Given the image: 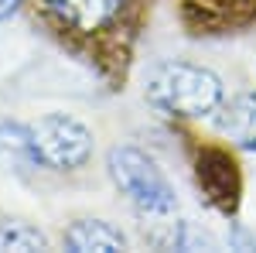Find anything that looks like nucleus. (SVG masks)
<instances>
[{
    "label": "nucleus",
    "instance_id": "f8f14e48",
    "mask_svg": "<svg viewBox=\"0 0 256 253\" xmlns=\"http://www.w3.org/2000/svg\"><path fill=\"white\" fill-rule=\"evenodd\" d=\"M18 4H20V0H0V21L7 18V14H10V11H14Z\"/></svg>",
    "mask_w": 256,
    "mask_h": 253
},
{
    "label": "nucleus",
    "instance_id": "0eeeda50",
    "mask_svg": "<svg viewBox=\"0 0 256 253\" xmlns=\"http://www.w3.org/2000/svg\"><path fill=\"white\" fill-rule=\"evenodd\" d=\"M212 127L229 144L256 154V93H239L232 99H222V106L212 113Z\"/></svg>",
    "mask_w": 256,
    "mask_h": 253
},
{
    "label": "nucleus",
    "instance_id": "9d476101",
    "mask_svg": "<svg viewBox=\"0 0 256 253\" xmlns=\"http://www.w3.org/2000/svg\"><path fill=\"white\" fill-rule=\"evenodd\" d=\"M150 243L171 246V250H216V236L205 233V229L195 226V222H188V219H178L174 226H168V233L154 236Z\"/></svg>",
    "mask_w": 256,
    "mask_h": 253
},
{
    "label": "nucleus",
    "instance_id": "9b49d317",
    "mask_svg": "<svg viewBox=\"0 0 256 253\" xmlns=\"http://www.w3.org/2000/svg\"><path fill=\"white\" fill-rule=\"evenodd\" d=\"M0 250H52V239L24 222H0Z\"/></svg>",
    "mask_w": 256,
    "mask_h": 253
},
{
    "label": "nucleus",
    "instance_id": "423d86ee",
    "mask_svg": "<svg viewBox=\"0 0 256 253\" xmlns=\"http://www.w3.org/2000/svg\"><path fill=\"white\" fill-rule=\"evenodd\" d=\"M174 7L192 38H229L256 28V0H174Z\"/></svg>",
    "mask_w": 256,
    "mask_h": 253
},
{
    "label": "nucleus",
    "instance_id": "39448f33",
    "mask_svg": "<svg viewBox=\"0 0 256 253\" xmlns=\"http://www.w3.org/2000/svg\"><path fill=\"white\" fill-rule=\"evenodd\" d=\"M31 134H34L44 168L52 171H82L92 157V130L68 113L41 117L31 127Z\"/></svg>",
    "mask_w": 256,
    "mask_h": 253
},
{
    "label": "nucleus",
    "instance_id": "7ed1b4c3",
    "mask_svg": "<svg viewBox=\"0 0 256 253\" xmlns=\"http://www.w3.org/2000/svg\"><path fill=\"white\" fill-rule=\"evenodd\" d=\"M106 171L120 195L137 209L144 219H171L178 212V192L154 157L134 144H116L106 154Z\"/></svg>",
    "mask_w": 256,
    "mask_h": 253
},
{
    "label": "nucleus",
    "instance_id": "f257e3e1",
    "mask_svg": "<svg viewBox=\"0 0 256 253\" xmlns=\"http://www.w3.org/2000/svg\"><path fill=\"white\" fill-rule=\"evenodd\" d=\"M158 0H31L41 28L89 65L106 89H123Z\"/></svg>",
    "mask_w": 256,
    "mask_h": 253
},
{
    "label": "nucleus",
    "instance_id": "6e6552de",
    "mask_svg": "<svg viewBox=\"0 0 256 253\" xmlns=\"http://www.w3.org/2000/svg\"><path fill=\"white\" fill-rule=\"evenodd\" d=\"M0 168L4 171H14V175H28V171L44 168L31 127L0 123Z\"/></svg>",
    "mask_w": 256,
    "mask_h": 253
},
{
    "label": "nucleus",
    "instance_id": "1a4fd4ad",
    "mask_svg": "<svg viewBox=\"0 0 256 253\" xmlns=\"http://www.w3.org/2000/svg\"><path fill=\"white\" fill-rule=\"evenodd\" d=\"M62 243L68 250H130V236L106 219H76L62 233Z\"/></svg>",
    "mask_w": 256,
    "mask_h": 253
},
{
    "label": "nucleus",
    "instance_id": "20e7f679",
    "mask_svg": "<svg viewBox=\"0 0 256 253\" xmlns=\"http://www.w3.org/2000/svg\"><path fill=\"white\" fill-rule=\"evenodd\" d=\"M178 134L184 140L198 195L205 198L208 209H216L218 215L232 219L239 212V205H242V168H239L236 154L226 144H216V140H205V137L192 134L181 120H178Z\"/></svg>",
    "mask_w": 256,
    "mask_h": 253
},
{
    "label": "nucleus",
    "instance_id": "f03ea898",
    "mask_svg": "<svg viewBox=\"0 0 256 253\" xmlns=\"http://www.w3.org/2000/svg\"><path fill=\"white\" fill-rule=\"evenodd\" d=\"M144 99L178 123L188 120H208L226 99L222 79L195 62H158L147 82H144Z\"/></svg>",
    "mask_w": 256,
    "mask_h": 253
}]
</instances>
